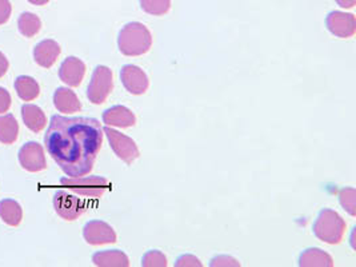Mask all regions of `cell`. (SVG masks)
<instances>
[{
    "label": "cell",
    "mask_w": 356,
    "mask_h": 267,
    "mask_svg": "<svg viewBox=\"0 0 356 267\" xmlns=\"http://www.w3.org/2000/svg\"><path fill=\"white\" fill-rule=\"evenodd\" d=\"M103 135L95 118L54 115L44 135V145L65 175L79 178L94 168Z\"/></svg>",
    "instance_id": "6da1fadb"
},
{
    "label": "cell",
    "mask_w": 356,
    "mask_h": 267,
    "mask_svg": "<svg viewBox=\"0 0 356 267\" xmlns=\"http://www.w3.org/2000/svg\"><path fill=\"white\" fill-rule=\"evenodd\" d=\"M152 46V35L143 23L131 22L126 24L118 36L119 51L126 56H140Z\"/></svg>",
    "instance_id": "7a4b0ae2"
},
{
    "label": "cell",
    "mask_w": 356,
    "mask_h": 267,
    "mask_svg": "<svg viewBox=\"0 0 356 267\" xmlns=\"http://www.w3.org/2000/svg\"><path fill=\"white\" fill-rule=\"evenodd\" d=\"M347 225L339 214L331 209H323L316 218L312 232L314 235L328 245H338L346 234Z\"/></svg>",
    "instance_id": "3957f363"
},
{
    "label": "cell",
    "mask_w": 356,
    "mask_h": 267,
    "mask_svg": "<svg viewBox=\"0 0 356 267\" xmlns=\"http://www.w3.org/2000/svg\"><path fill=\"white\" fill-rule=\"evenodd\" d=\"M60 184L75 195L86 200L100 198L110 187V184L103 177H79V178H62Z\"/></svg>",
    "instance_id": "277c9868"
},
{
    "label": "cell",
    "mask_w": 356,
    "mask_h": 267,
    "mask_svg": "<svg viewBox=\"0 0 356 267\" xmlns=\"http://www.w3.org/2000/svg\"><path fill=\"white\" fill-rule=\"evenodd\" d=\"M113 88V71L108 67L97 66L87 88V98L92 104H102L110 97Z\"/></svg>",
    "instance_id": "5b68a950"
},
{
    "label": "cell",
    "mask_w": 356,
    "mask_h": 267,
    "mask_svg": "<svg viewBox=\"0 0 356 267\" xmlns=\"http://www.w3.org/2000/svg\"><path fill=\"white\" fill-rule=\"evenodd\" d=\"M54 207L56 214L65 220H76L87 211V202L68 190H58L54 195Z\"/></svg>",
    "instance_id": "8992f818"
},
{
    "label": "cell",
    "mask_w": 356,
    "mask_h": 267,
    "mask_svg": "<svg viewBox=\"0 0 356 267\" xmlns=\"http://www.w3.org/2000/svg\"><path fill=\"white\" fill-rule=\"evenodd\" d=\"M103 133L107 135L110 146L113 152L118 155V158H120L129 166H131L139 158V155H140L139 149L130 136L113 130L110 126H106L103 129Z\"/></svg>",
    "instance_id": "52a82bcc"
},
{
    "label": "cell",
    "mask_w": 356,
    "mask_h": 267,
    "mask_svg": "<svg viewBox=\"0 0 356 267\" xmlns=\"http://www.w3.org/2000/svg\"><path fill=\"white\" fill-rule=\"evenodd\" d=\"M20 166L30 172H39L47 168V161L43 146L38 142H27L19 150Z\"/></svg>",
    "instance_id": "ba28073f"
},
{
    "label": "cell",
    "mask_w": 356,
    "mask_h": 267,
    "mask_svg": "<svg viewBox=\"0 0 356 267\" xmlns=\"http://www.w3.org/2000/svg\"><path fill=\"white\" fill-rule=\"evenodd\" d=\"M328 31L340 39L353 38L356 33V19L354 14L332 11L325 17Z\"/></svg>",
    "instance_id": "9c48e42d"
},
{
    "label": "cell",
    "mask_w": 356,
    "mask_h": 267,
    "mask_svg": "<svg viewBox=\"0 0 356 267\" xmlns=\"http://www.w3.org/2000/svg\"><path fill=\"white\" fill-rule=\"evenodd\" d=\"M120 81L132 95H143L148 90L149 81L140 67L126 65L120 70Z\"/></svg>",
    "instance_id": "30bf717a"
},
{
    "label": "cell",
    "mask_w": 356,
    "mask_h": 267,
    "mask_svg": "<svg viewBox=\"0 0 356 267\" xmlns=\"http://www.w3.org/2000/svg\"><path fill=\"white\" fill-rule=\"evenodd\" d=\"M83 236L90 245H108L116 242V233L113 227L103 220H91L86 223Z\"/></svg>",
    "instance_id": "8fae6325"
},
{
    "label": "cell",
    "mask_w": 356,
    "mask_h": 267,
    "mask_svg": "<svg viewBox=\"0 0 356 267\" xmlns=\"http://www.w3.org/2000/svg\"><path fill=\"white\" fill-rule=\"evenodd\" d=\"M86 75V65L76 56H68L59 68V78L70 87L81 86Z\"/></svg>",
    "instance_id": "7c38bea8"
},
{
    "label": "cell",
    "mask_w": 356,
    "mask_h": 267,
    "mask_svg": "<svg viewBox=\"0 0 356 267\" xmlns=\"http://www.w3.org/2000/svg\"><path fill=\"white\" fill-rule=\"evenodd\" d=\"M60 46L52 39H46L38 43L33 49L35 62L43 68H51L60 55Z\"/></svg>",
    "instance_id": "4fadbf2b"
},
{
    "label": "cell",
    "mask_w": 356,
    "mask_h": 267,
    "mask_svg": "<svg viewBox=\"0 0 356 267\" xmlns=\"http://www.w3.org/2000/svg\"><path fill=\"white\" fill-rule=\"evenodd\" d=\"M103 123L111 127L129 129L135 126L136 117L126 106H113L103 113Z\"/></svg>",
    "instance_id": "5bb4252c"
},
{
    "label": "cell",
    "mask_w": 356,
    "mask_h": 267,
    "mask_svg": "<svg viewBox=\"0 0 356 267\" xmlns=\"http://www.w3.org/2000/svg\"><path fill=\"white\" fill-rule=\"evenodd\" d=\"M54 106L59 113L63 114H74L81 111V103L76 94L65 87L56 88L54 94Z\"/></svg>",
    "instance_id": "9a60e30c"
},
{
    "label": "cell",
    "mask_w": 356,
    "mask_h": 267,
    "mask_svg": "<svg viewBox=\"0 0 356 267\" xmlns=\"http://www.w3.org/2000/svg\"><path fill=\"white\" fill-rule=\"evenodd\" d=\"M23 123L33 133H42L47 124V118L43 110L36 104H24L22 107Z\"/></svg>",
    "instance_id": "2e32d148"
},
{
    "label": "cell",
    "mask_w": 356,
    "mask_h": 267,
    "mask_svg": "<svg viewBox=\"0 0 356 267\" xmlns=\"http://www.w3.org/2000/svg\"><path fill=\"white\" fill-rule=\"evenodd\" d=\"M92 262L99 267H129L130 259L120 250L97 251L92 255Z\"/></svg>",
    "instance_id": "e0dca14e"
},
{
    "label": "cell",
    "mask_w": 356,
    "mask_h": 267,
    "mask_svg": "<svg viewBox=\"0 0 356 267\" xmlns=\"http://www.w3.org/2000/svg\"><path fill=\"white\" fill-rule=\"evenodd\" d=\"M300 267H332L334 259L332 257L318 248H311L303 251L299 257Z\"/></svg>",
    "instance_id": "ac0fdd59"
},
{
    "label": "cell",
    "mask_w": 356,
    "mask_h": 267,
    "mask_svg": "<svg viewBox=\"0 0 356 267\" xmlns=\"http://www.w3.org/2000/svg\"><path fill=\"white\" fill-rule=\"evenodd\" d=\"M0 218L6 225L17 227L23 220V209L17 200H0Z\"/></svg>",
    "instance_id": "d6986e66"
},
{
    "label": "cell",
    "mask_w": 356,
    "mask_h": 267,
    "mask_svg": "<svg viewBox=\"0 0 356 267\" xmlns=\"http://www.w3.org/2000/svg\"><path fill=\"white\" fill-rule=\"evenodd\" d=\"M15 90H17V97L24 102H31L36 99L40 94V86L39 83L27 75L17 76L15 81Z\"/></svg>",
    "instance_id": "ffe728a7"
},
{
    "label": "cell",
    "mask_w": 356,
    "mask_h": 267,
    "mask_svg": "<svg viewBox=\"0 0 356 267\" xmlns=\"http://www.w3.org/2000/svg\"><path fill=\"white\" fill-rule=\"evenodd\" d=\"M19 135V123L13 114L0 115V142L13 145Z\"/></svg>",
    "instance_id": "44dd1931"
},
{
    "label": "cell",
    "mask_w": 356,
    "mask_h": 267,
    "mask_svg": "<svg viewBox=\"0 0 356 267\" xmlns=\"http://www.w3.org/2000/svg\"><path fill=\"white\" fill-rule=\"evenodd\" d=\"M19 33L26 38H33L42 29V20L33 13H23L17 19Z\"/></svg>",
    "instance_id": "7402d4cb"
},
{
    "label": "cell",
    "mask_w": 356,
    "mask_h": 267,
    "mask_svg": "<svg viewBox=\"0 0 356 267\" xmlns=\"http://www.w3.org/2000/svg\"><path fill=\"white\" fill-rule=\"evenodd\" d=\"M142 10L154 17H162L171 8V0H140Z\"/></svg>",
    "instance_id": "603a6c76"
},
{
    "label": "cell",
    "mask_w": 356,
    "mask_h": 267,
    "mask_svg": "<svg viewBox=\"0 0 356 267\" xmlns=\"http://www.w3.org/2000/svg\"><path fill=\"white\" fill-rule=\"evenodd\" d=\"M356 191L353 187L341 188L339 193V202L341 207L353 217L356 216Z\"/></svg>",
    "instance_id": "cb8c5ba5"
},
{
    "label": "cell",
    "mask_w": 356,
    "mask_h": 267,
    "mask_svg": "<svg viewBox=\"0 0 356 267\" xmlns=\"http://www.w3.org/2000/svg\"><path fill=\"white\" fill-rule=\"evenodd\" d=\"M142 266L143 267H165L167 266V258L162 251L149 250L142 258Z\"/></svg>",
    "instance_id": "d4e9b609"
},
{
    "label": "cell",
    "mask_w": 356,
    "mask_h": 267,
    "mask_svg": "<svg viewBox=\"0 0 356 267\" xmlns=\"http://www.w3.org/2000/svg\"><path fill=\"white\" fill-rule=\"evenodd\" d=\"M211 267H222V266H241V264L232 258V257H228V255H219V257H215L210 264Z\"/></svg>",
    "instance_id": "484cf974"
},
{
    "label": "cell",
    "mask_w": 356,
    "mask_h": 267,
    "mask_svg": "<svg viewBox=\"0 0 356 267\" xmlns=\"http://www.w3.org/2000/svg\"><path fill=\"white\" fill-rule=\"evenodd\" d=\"M13 14V6L10 0H0V26L7 23Z\"/></svg>",
    "instance_id": "4316f807"
},
{
    "label": "cell",
    "mask_w": 356,
    "mask_h": 267,
    "mask_svg": "<svg viewBox=\"0 0 356 267\" xmlns=\"http://www.w3.org/2000/svg\"><path fill=\"white\" fill-rule=\"evenodd\" d=\"M11 104H13L11 94L6 88L0 87V114L7 113L11 108Z\"/></svg>",
    "instance_id": "83f0119b"
},
{
    "label": "cell",
    "mask_w": 356,
    "mask_h": 267,
    "mask_svg": "<svg viewBox=\"0 0 356 267\" xmlns=\"http://www.w3.org/2000/svg\"><path fill=\"white\" fill-rule=\"evenodd\" d=\"M184 266L202 267V262L194 255L187 254V255H181L180 258H178V261L175 262V267Z\"/></svg>",
    "instance_id": "f1b7e54d"
},
{
    "label": "cell",
    "mask_w": 356,
    "mask_h": 267,
    "mask_svg": "<svg viewBox=\"0 0 356 267\" xmlns=\"http://www.w3.org/2000/svg\"><path fill=\"white\" fill-rule=\"evenodd\" d=\"M8 67H10L8 59L6 58V55L3 52H0V78L6 75V72L8 71Z\"/></svg>",
    "instance_id": "f546056e"
},
{
    "label": "cell",
    "mask_w": 356,
    "mask_h": 267,
    "mask_svg": "<svg viewBox=\"0 0 356 267\" xmlns=\"http://www.w3.org/2000/svg\"><path fill=\"white\" fill-rule=\"evenodd\" d=\"M341 8H353L356 4V0H335Z\"/></svg>",
    "instance_id": "4dcf8cb0"
},
{
    "label": "cell",
    "mask_w": 356,
    "mask_h": 267,
    "mask_svg": "<svg viewBox=\"0 0 356 267\" xmlns=\"http://www.w3.org/2000/svg\"><path fill=\"white\" fill-rule=\"evenodd\" d=\"M33 6H46L49 0H29Z\"/></svg>",
    "instance_id": "1f68e13d"
}]
</instances>
